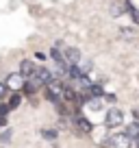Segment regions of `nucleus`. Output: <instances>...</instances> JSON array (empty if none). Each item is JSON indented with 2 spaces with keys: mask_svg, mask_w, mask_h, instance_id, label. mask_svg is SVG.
<instances>
[{
  "mask_svg": "<svg viewBox=\"0 0 139 148\" xmlns=\"http://www.w3.org/2000/svg\"><path fill=\"white\" fill-rule=\"evenodd\" d=\"M44 87H46V94H48V98H50V100H61V98H63V89H65V85L61 83V81H55L52 79L50 83H46L44 85Z\"/></svg>",
  "mask_w": 139,
  "mask_h": 148,
  "instance_id": "nucleus-1",
  "label": "nucleus"
},
{
  "mask_svg": "<svg viewBox=\"0 0 139 148\" xmlns=\"http://www.w3.org/2000/svg\"><path fill=\"white\" fill-rule=\"evenodd\" d=\"M24 81H26V79H24V76H22L20 72H11L9 76H7L5 85L11 89V92H20V89L24 87Z\"/></svg>",
  "mask_w": 139,
  "mask_h": 148,
  "instance_id": "nucleus-2",
  "label": "nucleus"
},
{
  "mask_svg": "<svg viewBox=\"0 0 139 148\" xmlns=\"http://www.w3.org/2000/svg\"><path fill=\"white\" fill-rule=\"evenodd\" d=\"M104 124H107V126H120V124H124V113H122L120 109H109Z\"/></svg>",
  "mask_w": 139,
  "mask_h": 148,
  "instance_id": "nucleus-3",
  "label": "nucleus"
},
{
  "mask_svg": "<svg viewBox=\"0 0 139 148\" xmlns=\"http://www.w3.org/2000/svg\"><path fill=\"white\" fill-rule=\"evenodd\" d=\"M111 146L113 148H130V137L126 133H115L111 137Z\"/></svg>",
  "mask_w": 139,
  "mask_h": 148,
  "instance_id": "nucleus-4",
  "label": "nucleus"
},
{
  "mask_svg": "<svg viewBox=\"0 0 139 148\" xmlns=\"http://www.w3.org/2000/svg\"><path fill=\"white\" fill-rule=\"evenodd\" d=\"M37 72V68H35V63H33L31 59H24L22 63H20V74H22L24 79H28V76H33V74Z\"/></svg>",
  "mask_w": 139,
  "mask_h": 148,
  "instance_id": "nucleus-5",
  "label": "nucleus"
},
{
  "mask_svg": "<svg viewBox=\"0 0 139 148\" xmlns=\"http://www.w3.org/2000/svg\"><path fill=\"white\" fill-rule=\"evenodd\" d=\"M63 59L67 61L70 65H76L80 61V50H78V48H67V50L63 52Z\"/></svg>",
  "mask_w": 139,
  "mask_h": 148,
  "instance_id": "nucleus-6",
  "label": "nucleus"
},
{
  "mask_svg": "<svg viewBox=\"0 0 139 148\" xmlns=\"http://www.w3.org/2000/svg\"><path fill=\"white\" fill-rule=\"evenodd\" d=\"M35 76L39 79V83H42V85H46V83H50V81H52V72L48 68H37Z\"/></svg>",
  "mask_w": 139,
  "mask_h": 148,
  "instance_id": "nucleus-7",
  "label": "nucleus"
},
{
  "mask_svg": "<svg viewBox=\"0 0 139 148\" xmlns=\"http://www.w3.org/2000/svg\"><path fill=\"white\" fill-rule=\"evenodd\" d=\"M124 11H126V0H117L115 5H111V15L113 18H120Z\"/></svg>",
  "mask_w": 139,
  "mask_h": 148,
  "instance_id": "nucleus-8",
  "label": "nucleus"
},
{
  "mask_svg": "<svg viewBox=\"0 0 139 148\" xmlns=\"http://www.w3.org/2000/svg\"><path fill=\"white\" fill-rule=\"evenodd\" d=\"M126 11L130 13L133 22H135V24H139V9H137L135 5H133V2H130V0H126Z\"/></svg>",
  "mask_w": 139,
  "mask_h": 148,
  "instance_id": "nucleus-9",
  "label": "nucleus"
},
{
  "mask_svg": "<svg viewBox=\"0 0 139 148\" xmlns=\"http://www.w3.org/2000/svg\"><path fill=\"white\" fill-rule=\"evenodd\" d=\"M76 126H80V131H85V133L91 131V124H89L87 118H76Z\"/></svg>",
  "mask_w": 139,
  "mask_h": 148,
  "instance_id": "nucleus-10",
  "label": "nucleus"
},
{
  "mask_svg": "<svg viewBox=\"0 0 139 148\" xmlns=\"http://www.w3.org/2000/svg\"><path fill=\"white\" fill-rule=\"evenodd\" d=\"M20 102H22V96H20V94H18V92H15V94H13V96H11V100H9V105H7V107H9V111H11V109H18V107H20Z\"/></svg>",
  "mask_w": 139,
  "mask_h": 148,
  "instance_id": "nucleus-11",
  "label": "nucleus"
},
{
  "mask_svg": "<svg viewBox=\"0 0 139 148\" xmlns=\"http://www.w3.org/2000/svg\"><path fill=\"white\" fill-rule=\"evenodd\" d=\"M126 135H128L130 139H133V137L137 139V137H139V126H137V124H130L128 129H126Z\"/></svg>",
  "mask_w": 139,
  "mask_h": 148,
  "instance_id": "nucleus-12",
  "label": "nucleus"
},
{
  "mask_svg": "<svg viewBox=\"0 0 139 148\" xmlns=\"http://www.w3.org/2000/svg\"><path fill=\"white\" fill-rule=\"evenodd\" d=\"M89 109H102V105H100V100H96V98H93V100H89Z\"/></svg>",
  "mask_w": 139,
  "mask_h": 148,
  "instance_id": "nucleus-13",
  "label": "nucleus"
},
{
  "mask_svg": "<svg viewBox=\"0 0 139 148\" xmlns=\"http://www.w3.org/2000/svg\"><path fill=\"white\" fill-rule=\"evenodd\" d=\"M44 137H46V139H57V131H50V129L44 131Z\"/></svg>",
  "mask_w": 139,
  "mask_h": 148,
  "instance_id": "nucleus-14",
  "label": "nucleus"
},
{
  "mask_svg": "<svg viewBox=\"0 0 139 148\" xmlns=\"http://www.w3.org/2000/svg\"><path fill=\"white\" fill-rule=\"evenodd\" d=\"M7 94H9V87H7L5 83H0V100H2V98H5Z\"/></svg>",
  "mask_w": 139,
  "mask_h": 148,
  "instance_id": "nucleus-15",
  "label": "nucleus"
},
{
  "mask_svg": "<svg viewBox=\"0 0 139 148\" xmlns=\"http://www.w3.org/2000/svg\"><path fill=\"white\" fill-rule=\"evenodd\" d=\"M11 139V129L9 131H5V133H2V142H9Z\"/></svg>",
  "mask_w": 139,
  "mask_h": 148,
  "instance_id": "nucleus-16",
  "label": "nucleus"
},
{
  "mask_svg": "<svg viewBox=\"0 0 139 148\" xmlns=\"http://www.w3.org/2000/svg\"><path fill=\"white\" fill-rule=\"evenodd\" d=\"M7 113H9V107L2 105V107H0V116H5V118H7Z\"/></svg>",
  "mask_w": 139,
  "mask_h": 148,
  "instance_id": "nucleus-17",
  "label": "nucleus"
},
{
  "mask_svg": "<svg viewBox=\"0 0 139 148\" xmlns=\"http://www.w3.org/2000/svg\"><path fill=\"white\" fill-rule=\"evenodd\" d=\"M122 33H124V37H133V31H128V28H122Z\"/></svg>",
  "mask_w": 139,
  "mask_h": 148,
  "instance_id": "nucleus-18",
  "label": "nucleus"
},
{
  "mask_svg": "<svg viewBox=\"0 0 139 148\" xmlns=\"http://www.w3.org/2000/svg\"><path fill=\"white\" fill-rule=\"evenodd\" d=\"M5 122H7V118H5V116H0V126H5Z\"/></svg>",
  "mask_w": 139,
  "mask_h": 148,
  "instance_id": "nucleus-19",
  "label": "nucleus"
},
{
  "mask_svg": "<svg viewBox=\"0 0 139 148\" xmlns=\"http://www.w3.org/2000/svg\"><path fill=\"white\" fill-rule=\"evenodd\" d=\"M137 148H139V137H137Z\"/></svg>",
  "mask_w": 139,
  "mask_h": 148,
  "instance_id": "nucleus-20",
  "label": "nucleus"
}]
</instances>
